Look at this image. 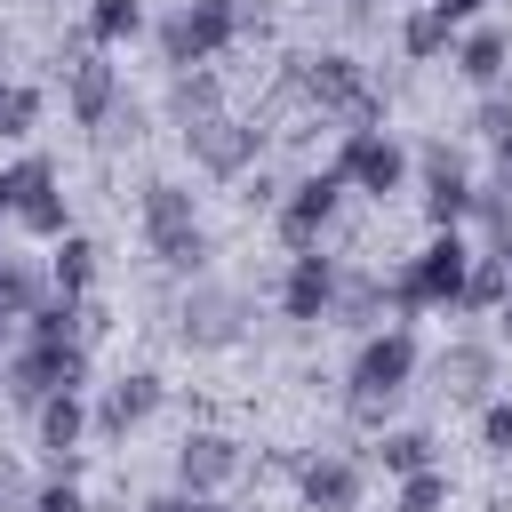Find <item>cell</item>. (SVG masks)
I'll return each instance as SVG.
<instances>
[{
    "label": "cell",
    "instance_id": "1",
    "mask_svg": "<svg viewBox=\"0 0 512 512\" xmlns=\"http://www.w3.org/2000/svg\"><path fill=\"white\" fill-rule=\"evenodd\" d=\"M464 280H472V248H464V232H432V240L384 280L392 320H416V312H464Z\"/></svg>",
    "mask_w": 512,
    "mask_h": 512
},
{
    "label": "cell",
    "instance_id": "2",
    "mask_svg": "<svg viewBox=\"0 0 512 512\" xmlns=\"http://www.w3.org/2000/svg\"><path fill=\"white\" fill-rule=\"evenodd\" d=\"M136 216H144V248H152L176 280H200V272H208L216 240H208V224H200V208H192V192H184V184L152 176V184H144V200H136Z\"/></svg>",
    "mask_w": 512,
    "mask_h": 512
},
{
    "label": "cell",
    "instance_id": "3",
    "mask_svg": "<svg viewBox=\"0 0 512 512\" xmlns=\"http://www.w3.org/2000/svg\"><path fill=\"white\" fill-rule=\"evenodd\" d=\"M288 96H304L312 120H344V128L384 120V104H376V88L360 80L352 56H288Z\"/></svg>",
    "mask_w": 512,
    "mask_h": 512
},
{
    "label": "cell",
    "instance_id": "4",
    "mask_svg": "<svg viewBox=\"0 0 512 512\" xmlns=\"http://www.w3.org/2000/svg\"><path fill=\"white\" fill-rule=\"evenodd\" d=\"M232 40H240L232 0H184V8L160 16V56H168V72H184V64H216Z\"/></svg>",
    "mask_w": 512,
    "mask_h": 512
},
{
    "label": "cell",
    "instance_id": "5",
    "mask_svg": "<svg viewBox=\"0 0 512 512\" xmlns=\"http://www.w3.org/2000/svg\"><path fill=\"white\" fill-rule=\"evenodd\" d=\"M88 384V344H16L8 352V400L16 408H40V400H56V392H80Z\"/></svg>",
    "mask_w": 512,
    "mask_h": 512
},
{
    "label": "cell",
    "instance_id": "6",
    "mask_svg": "<svg viewBox=\"0 0 512 512\" xmlns=\"http://www.w3.org/2000/svg\"><path fill=\"white\" fill-rule=\"evenodd\" d=\"M408 144L392 136V128H344V144H336V176L352 184V192H368V200H392L400 184H408Z\"/></svg>",
    "mask_w": 512,
    "mask_h": 512
},
{
    "label": "cell",
    "instance_id": "7",
    "mask_svg": "<svg viewBox=\"0 0 512 512\" xmlns=\"http://www.w3.org/2000/svg\"><path fill=\"white\" fill-rule=\"evenodd\" d=\"M416 368H424V352H416V336H408V320H392V328H368L360 336V352H352V368H344V392H408L416 384Z\"/></svg>",
    "mask_w": 512,
    "mask_h": 512
},
{
    "label": "cell",
    "instance_id": "8",
    "mask_svg": "<svg viewBox=\"0 0 512 512\" xmlns=\"http://www.w3.org/2000/svg\"><path fill=\"white\" fill-rule=\"evenodd\" d=\"M352 184L336 176V160L328 168H312V176H296L288 192H280V208H272V224H280V240H288V256L296 248H320V232L336 224V200H344Z\"/></svg>",
    "mask_w": 512,
    "mask_h": 512
},
{
    "label": "cell",
    "instance_id": "9",
    "mask_svg": "<svg viewBox=\"0 0 512 512\" xmlns=\"http://www.w3.org/2000/svg\"><path fill=\"white\" fill-rule=\"evenodd\" d=\"M176 336L192 352H224L248 336V296L240 288H216V280H192V296L176 304Z\"/></svg>",
    "mask_w": 512,
    "mask_h": 512
},
{
    "label": "cell",
    "instance_id": "10",
    "mask_svg": "<svg viewBox=\"0 0 512 512\" xmlns=\"http://www.w3.org/2000/svg\"><path fill=\"white\" fill-rule=\"evenodd\" d=\"M296 496H304V512H360V488H368V464L360 456H344V448H312V456H296Z\"/></svg>",
    "mask_w": 512,
    "mask_h": 512
},
{
    "label": "cell",
    "instance_id": "11",
    "mask_svg": "<svg viewBox=\"0 0 512 512\" xmlns=\"http://www.w3.org/2000/svg\"><path fill=\"white\" fill-rule=\"evenodd\" d=\"M184 152H192L208 176H224V184H232V176H248V168H256V152H264V128H256V120H232V112H216V120H192V128H184Z\"/></svg>",
    "mask_w": 512,
    "mask_h": 512
},
{
    "label": "cell",
    "instance_id": "12",
    "mask_svg": "<svg viewBox=\"0 0 512 512\" xmlns=\"http://www.w3.org/2000/svg\"><path fill=\"white\" fill-rule=\"evenodd\" d=\"M416 184H424V216H432V232H456L464 216H472V168H464V152H448V144H424L416 152Z\"/></svg>",
    "mask_w": 512,
    "mask_h": 512
},
{
    "label": "cell",
    "instance_id": "13",
    "mask_svg": "<svg viewBox=\"0 0 512 512\" xmlns=\"http://www.w3.org/2000/svg\"><path fill=\"white\" fill-rule=\"evenodd\" d=\"M336 288H344V264L320 256V248H296L288 272H280V312H288L296 328H320V320L336 312Z\"/></svg>",
    "mask_w": 512,
    "mask_h": 512
},
{
    "label": "cell",
    "instance_id": "14",
    "mask_svg": "<svg viewBox=\"0 0 512 512\" xmlns=\"http://www.w3.org/2000/svg\"><path fill=\"white\" fill-rule=\"evenodd\" d=\"M88 432H96V416H88L80 392H56V400L32 408V448H40L48 472H72V480H80V440H88Z\"/></svg>",
    "mask_w": 512,
    "mask_h": 512
},
{
    "label": "cell",
    "instance_id": "15",
    "mask_svg": "<svg viewBox=\"0 0 512 512\" xmlns=\"http://www.w3.org/2000/svg\"><path fill=\"white\" fill-rule=\"evenodd\" d=\"M248 472V456H240V440L232 432H184L176 440V488H192V496H224L232 480Z\"/></svg>",
    "mask_w": 512,
    "mask_h": 512
},
{
    "label": "cell",
    "instance_id": "16",
    "mask_svg": "<svg viewBox=\"0 0 512 512\" xmlns=\"http://www.w3.org/2000/svg\"><path fill=\"white\" fill-rule=\"evenodd\" d=\"M16 176H24V192H16V224H24L32 240H48V248H56V240L72 232V208H64L56 168H48L40 152H24V160H16Z\"/></svg>",
    "mask_w": 512,
    "mask_h": 512
},
{
    "label": "cell",
    "instance_id": "17",
    "mask_svg": "<svg viewBox=\"0 0 512 512\" xmlns=\"http://www.w3.org/2000/svg\"><path fill=\"white\" fill-rule=\"evenodd\" d=\"M160 400H168V384H160L152 368H128V376H112V384H104V400H96L88 416H96V432H104V440H128L136 424H152V416H160Z\"/></svg>",
    "mask_w": 512,
    "mask_h": 512
},
{
    "label": "cell",
    "instance_id": "18",
    "mask_svg": "<svg viewBox=\"0 0 512 512\" xmlns=\"http://www.w3.org/2000/svg\"><path fill=\"white\" fill-rule=\"evenodd\" d=\"M432 384L448 392V400H496V344H480V336H456V344H440L432 352Z\"/></svg>",
    "mask_w": 512,
    "mask_h": 512
},
{
    "label": "cell",
    "instance_id": "19",
    "mask_svg": "<svg viewBox=\"0 0 512 512\" xmlns=\"http://www.w3.org/2000/svg\"><path fill=\"white\" fill-rule=\"evenodd\" d=\"M64 104L80 128H104V112L120 104V72L104 64V48H72L64 56Z\"/></svg>",
    "mask_w": 512,
    "mask_h": 512
},
{
    "label": "cell",
    "instance_id": "20",
    "mask_svg": "<svg viewBox=\"0 0 512 512\" xmlns=\"http://www.w3.org/2000/svg\"><path fill=\"white\" fill-rule=\"evenodd\" d=\"M448 56H456V72H464L472 88H496V80H504V56H512V40H504L496 24H464Z\"/></svg>",
    "mask_w": 512,
    "mask_h": 512
},
{
    "label": "cell",
    "instance_id": "21",
    "mask_svg": "<svg viewBox=\"0 0 512 512\" xmlns=\"http://www.w3.org/2000/svg\"><path fill=\"white\" fill-rule=\"evenodd\" d=\"M216 112H224V80H216L208 64H184V72L168 80V120L192 128V120H216Z\"/></svg>",
    "mask_w": 512,
    "mask_h": 512
},
{
    "label": "cell",
    "instance_id": "22",
    "mask_svg": "<svg viewBox=\"0 0 512 512\" xmlns=\"http://www.w3.org/2000/svg\"><path fill=\"white\" fill-rule=\"evenodd\" d=\"M96 264H104V248H96L88 232H64L56 256H48V288H56V296H88V288H96Z\"/></svg>",
    "mask_w": 512,
    "mask_h": 512
},
{
    "label": "cell",
    "instance_id": "23",
    "mask_svg": "<svg viewBox=\"0 0 512 512\" xmlns=\"http://www.w3.org/2000/svg\"><path fill=\"white\" fill-rule=\"evenodd\" d=\"M384 312H392L384 280H376V272H344V288H336V312H328V320H336V328H360V336H368V328H376Z\"/></svg>",
    "mask_w": 512,
    "mask_h": 512
},
{
    "label": "cell",
    "instance_id": "24",
    "mask_svg": "<svg viewBox=\"0 0 512 512\" xmlns=\"http://www.w3.org/2000/svg\"><path fill=\"white\" fill-rule=\"evenodd\" d=\"M368 464H376L384 480H408V472H424V464H432V432H416V424H400V432H376Z\"/></svg>",
    "mask_w": 512,
    "mask_h": 512
},
{
    "label": "cell",
    "instance_id": "25",
    "mask_svg": "<svg viewBox=\"0 0 512 512\" xmlns=\"http://www.w3.org/2000/svg\"><path fill=\"white\" fill-rule=\"evenodd\" d=\"M48 304V272H32V264H0V328H24L32 312Z\"/></svg>",
    "mask_w": 512,
    "mask_h": 512
},
{
    "label": "cell",
    "instance_id": "26",
    "mask_svg": "<svg viewBox=\"0 0 512 512\" xmlns=\"http://www.w3.org/2000/svg\"><path fill=\"white\" fill-rule=\"evenodd\" d=\"M144 32V0H88V48H120Z\"/></svg>",
    "mask_w": 512,
    "mask_h": 512
},
{
    "label": "cell",
    "instance_id": "27",
    "mask_svg": "<svg viewBox=\"0 0 512 512\" xmlns=\"http://www.w3.org/2000/svg\"><path fill=\"white\" fill-rule=\"evenodd\" d=\"M400 48H408V64H432V56L456 48V24H448L440 8H416V16L400 24Z\"/></svg>",
    "mask_w": 512,
    "mask_h": 512
},
{
    "label": "cell",
    "instance_id": "28",
    "mask_svg": "<svg viewBox=\"0 0 512 512\" xmlns=\"http://www.w3.org/2000/svg\"><path fill=\"white\" fill-rule=\"evenodd\" d=\"M472 216H480V256H504V264H512V192L488 184V192L472 200Z\"/></svg>",
    "mask_w": 512,
    "mask_h": 512
},
{
    "label": "cell",
    "instance_id": "29",
    "mask_svg": "<svg viewBox=\"0 0 512 512\" xmlns=\"http://www.w3.org/2000/svg\"><path fill=\"white\" fill-rule=\"evenodd\" d=\"M504 288H512V264H504V256H480V248H472V280H464V312H496V304H504Z\"/></svg>",
    "mask_w": 512,
    "mask_h": 512
},
{
    "label": "cell",
    "instance_id": "30",
    "mask_svg": "<svg viewBox=\"0 0 512 512\" xmlns=\"http://www.w3.org/2000/svg\"><path fill=\"white\" fill-rule=\"evenodd\" d=\"M392 512H448V472H440V464L408 472V480H400V496H392Z\"/></svg>",
    "mask_w": 512,
    "mask_h": 512
},
{
    "label": "cell",
    "instance_id": "31",
    "mask_svg": "<svg viewBox=\"0 0 512 512\" xmlns=\"http://www.w3.org/2000/svg\"><path fill=\"white\" fill-rule=\"evenodd\" d=\"M32 120H40V88L0 72V136H32Z\"/></svg>",
    "mask_w": 512,
    "mask_h": 512
},
{
    "label": "cell",
    "instance_id": "32",
    "mask_svg": "<svg viewBox=\"0 0 512 512\" xmlns=\"http://www.w3.org/2000/svg\"><path fill=\"white\" fill-rule=\"evenodd\" d=\"M32 512H88V496H80L72 472H48V480L32 488Z\"/></svg>",
    "mask_w": 512,
    "mask_h": 512
},
{
    "label": "cell",
    "instance_id": "33",
    "mask_svg": "<svg viewBox=\"0 0 512 512\" xmlns=\"http://www.w3.org/2000/svg\"><path fill=\"white\" fill-rule=\"evenodd\" d=\"M96 136H104V144H136V136H144V104L120 88V104L104 112V128H96Z\"/></svg>",
    "mask_w": 512,
    "mask_h": 512
},
{
    "label": "cell",
    "instance_id": "34",
    "mask_svg": "<svg viewBox=\"0 0 512 512\" xmlns=\"http://www.w3.org/2000/svg\"><path fill=\"white\" fill-rule=\"evenodd\" d=\"M344 416L360 432H392V392H344Z\"/></svg>",
    "mask_w": 512,
    "mask_h": 512
},
{
    "label": "cell",
    "instance_id": "35",
    "mask_svg": "<svg viewBox=\"0 0 512 512\" xmlns=\"http://www.w3.org/2000/svg\"><path fill=\"white\" fill-rule=\"evenodd\" d=\"M480 448L512 456V400H480Z\"/></svg>",
    "mask_w": 512,
    "mask_h": 512
},
{
    "label": "cell",
    "instance_id": "36",
    "mask_svg": "<svg viewBox=\"0 0 512 512\" xmlns=\"http://www.w3.org/2000/svg\"><path fill=\"white\" fill-rule=\"evenodd\" d=\"M472 136H488V144H496V136H512V96H496V88H488V96L472 104Z\"/></svg>",
    "mask_w": 512,
    "mask_h": 512
},
{
    "label": "cell",
    "instance_id": "37",
    "mask_svg": "<svg viewBox=\"0 0 512 512\" xmlns=\"http://www.w3.org/2000/svg\"><path fill=\"white\" fill-rule=\"evenodd\" d=\"M136 512H200V496H192V488H152Z\"/></svg>",
    "mask_w": 512,
    "mask_h": 512
},
{
    "label": "cell",
    "instance_id": "38",
    "mask_svg": "<svg viewBox=\"0 0 512 512\" xmlns=\"http://www.w3.org/2000/svg\"><path fill=\"white\" fill-rule=\"evenodd\" d=\"M424 8H440V16L464 32V24H480V8H488V0H424Z\"/></svg>",
    "mask_w": 512,
    "mask_h": 512
},
{
    "label": "cell",
    "instance_id": "39",
    "mask_svg": "<svg viewBox=\"0 0 512 512\" xmlns=\"http://www.w3.org/2000/svg\"><path fill=\"white\" fill-rule=\"evenodd\" d=\"M16 192H24V176H16V160L0 168V224H16Z\"/></svg>",
    "mask_w": 512,
    "mask_h": 512
},
{
    "label": "cell",
    "instance_id": "40",
    "mask_svg": "<svg viewBox=\"0 0 512 512\" xmlns=\"http://www.w3.org/2000/svg\"><path fill=\"white\" fill-rule=\"evenodd\" d=\"M248 208H280V184L272 176H248Z\"/></svg>",
    "mask_w": 512,
    "mask_h": 512
},
{
    "label": "cell",
    "instance_id": "41",
    "mask_svg": "<svg viewBox=\"0 0 512 512\" xmlns=\"http://www.w3.org/2000/svg\"><path fill=\"white\" fill-rule=\"evenodd\" d=\"M232 16H240V32H256L264 24V0H232Z\"/></svg>",
    "mask_w": 512,
    "mask_h": 512
},
{
    "label": "cell",
    "instance_id": "42",
    "mask_svg": "<svg viewBox=\"0 0 512 512\" xmlns=\"http://www.w3.org/2000/svg\"><path fill=\"white\" fill-rule=\"evenodd\" d=\"M496 328H504V336H512V288H504V304H496Z\"/></svg>",
    "mask_w": 512,
    "mask_h": 512
},
{
    "label": "cell",
    "instance_id": "43",
    "mask_svg": "<svg viewBox=\"0 0 512 512\" xmlns=\"http://www.w3.org/2000/svg\"><path fill=\"white\" fill-rule=\"evenodd\" d=\"M200 512H240V504L232 496H200Z\"/></svg>",
    "mask_w": 512,
    "mask_h": 512
},
{
    "label": "cell",
    "instance_id": "44",
    "mask_svg": "<svg viewBox=\"0 0 512 512\" xmlns=\"http://www.w3.org/2000/svg\"><path fill=\"white\" fill-rule=\"evenodd\" d=\"M0 400H8V368H0Z\"/></svg>",
    "mask_w": 512,
    "mask_h": 512
},
{
    "label": "cell",
    "instance_id": "45",
    "mask_svg": "<svg viewBox=\"0 0 512 512\" xmlns=\"http://www.w3.org/2000/svg\"><path fill=\"white\" fill-rule=\"evenodd\" d=\"M0 264H8V256H0Z\"/></svg>",
    "mask_w": 512,
    "mask_h": 512
}]
</instances>
